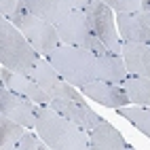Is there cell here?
<instances>
[{
  "instance_id": "cell-1",
  "label": "cell",
  "mask_w": 150,
  "mask_h": 150,
  "mask_svg": "<svg viewBox=\"0 0 150 150\" xmlns=\"http://www.w3.org/2000/svg\"><path fill=\"white\" fill-rule=\"evenodd\" d=\"M34 129L45 139L49 150H91L89 133L49 104H36Z\"/></svg>"
},
{
  "instance_id": "cell-2",
  "label": "cell",
  "mask_w": 150,
  "mask_h": 150,
  "mask_svg": "<svg viewBox=\"0 0 150 150\" xmlns=\"http://www.w3.org/2000/svg\"><path fill=\"white\" fill-rule=\"evenodd\" d=\"M40 57L42 55L30 45L11 19H0V66L19 74H30Z\"/></svg>"
},
{
  "instance_id": "cell-3",
  "label": "cell",
  "mask_w": 150,
  "mask_h": 150,
  "mask_svg": "<svg viewBox=\"0 0 150 150\" xmlns=\"http://www.w3.org/2000/svg\"><path fill=\"white\" fill-rule=\"evenodd\" d=\"M47 59L59 72V76L66 78L76 89H81L83 85L97 78V55L87 51V49L59 45L55 51H51V55Z\"/></svg>"
},
{
  "instance_id": "cell-4",
  "label": "cell",
  "mask_w": 150,
  "mask_h": 150,
  "mask_svg": "<svg viewBox=\"0 0 150 150\" xmlns=\"http://www.w3.org/2000/svg\"><path fill=\"white\" fill-rule=\"evenodd\" d=\"M6 19H11V21L21 30V34L28 38L30 45H32L42 57H49L51 51H55V49L62 45L55 25L51 21H47V19H42V17L25 11L23 6L19 8L15 15L6 17Z\"/></svg>"
},
{
  "instance_id": "cell-5",
  "label": "cell",
  "mask_w": 150,
  "mask_h": 150,
  "mask_svg": "<svg viewBox=\"0 0 150 150\" xmlns=\"http://www.w3.org/2000/svg\"><path fill=\"white\" fill-rule=\"evenodd\" d=\"M57 34H59V40L62 45H72V47H81V49H87L95 55H102V53H108L106 47L102 45V40L95 36V32L89 25L87 17H85V11L81 8H74L66 19H62L57 25Z\"/></svg>"
},
{
  "instance_id": "cell-6",
  "label": "cell",
  "mask_w": 150,
  "mask_h": 150,
  "mask_svg": "<svg viewBox=\"0 0 150 150\" xmlns=\"http://www.w3.org/2000/svg\"><path fill=\"white\" fill-rule=\"evenodd\" d=\"M85 17L91 30L95 32V36L102 40V45L106 47L108 53H114V55H121V49H123V40L118 36V30H116V19H114V11L110 8L104 0H95L85 8Z\"/></svg>"
},
{
  "instance_id": "cell-7",
  "label": "cell",
  "mask_w": 150,
  "mask_h": 150,
  "mask_svg": "<svg viewBox=\"0 0 150 150\" xmlns=\"http://www.w3.org/2000/svg\"><path fill=\"white\" fill-rule=\"evenodd\" d=\"M30 76L42 87V91L51 99H83L81 89H76L74 85H70L66 78L59 76V72L51 66L47 57H40L34 70L30 72Z\"/></svg>"
},
{
  "instance_id": "cell-8",
  "label": "cell",
  "mask_w": 150,
  "mask_h": 150,
  "mask_svg": "<svg viewBox=\"0 0 150 150\" xmlns=\"http://www.w3.org/2000/svg\"><path fill=\"white\" fill-rule=\"evenodd\" d=\"M0 116L23 125L25 129H34L36 123V104L32 99L15 93L8 87H0Z\"/></svg>"
},
{
  "instance_id": "cell-9",
  "label": "cell",
  "mask_w": 150,
  "mask_h": 150,
  "mask_svg": "<svg viewBox=\"0 0 150 150\" xmlns=\"http://www.w3.org/2000/svg\"><path fill=\"white\" fill-rule=\"evenodd\" d=\"M81 93L85 97H89L91 102H97L99 106L104 108H121V106H129L131 102H129V95L125 93L123 85H114V83H108V81H99V78H95V81L87 83L81 87Z\"/></svg>"
},
{
  "instance_id": "cell-10",
  "label": "cell",
  "mask_w": 150,
  "mask_h": 150,
  "mask_svg": "<svg viewBox=\"0 0 150 150\" xmlns=\"http://www.w3.org/2000/svg\"><path fill=\"white\" fill-rule=\"evenodd\" d=\"M114 19H116V30L121 40L150 45V13L148 11L116 13Z\"/></svg>"
},
{
  "instance_id": "cell-11",
  "label": "cell",
  "mask_w": 150,
  "mask_h": 150,
  "mask_svg": "<svg viewBox=\"0 0 150 150\" xmlns=\"http://www.w3.org/2000/svg\"><path fill=\"white\" fill-rule=\"evenodd\" d=\"M51 108H55L59 114H64L66 118H70L72 123H76L78 127H83L85 131L93 129L95 125H99L104 121L95 110L89 108V104L85 99H51Z\"/></svg>"
},
{
  "instance_id": "cell-12",
  "label": "cell",
  "mask_w": 150,
  "mask_h": 150,
  "mask_svg": "<svg viewBox=\"0 0 150 150\" xmlns=\"http://www.w3.org/2000/svg\"><path fill=\"white\" fill-rule=\"evenodd\" d=\"M0 81H2V87L13 89L15 93L32 99L34 104H51V97L42 91V87L30 74H19V72H13V70L2 66L0 68Z\"/></svg>"
},
{
  "instance_id": "cell-13",
  "label": "cell",
  "mask_w": 150,
  "mask_h": 150,
  "mask_svg": "<svg viewBox=\"0 0 150 150\" xmlns=\"http://www.w3.org/2000/svg\"><path fill=\"white\" fill-rule=\"evenodd\" d=\"M89 148L91 150H129L131 146L121 135V131L110 125L108 121H102L93 129H89Z\"/></svg>"
},
{
  "instance_id": "cell-14",
  "label": "cell",
  "mask_w": 150,
  "mask_h": 150,
  "mask_svg": "<svg viewBox=\"0 0 150 150\" xmlns=\"http://www.w3.org/2000/svg\"><path fill=\"white\" fill-rule=\"evenodd\" d=\"M21 6L25 11L51 21L53 25H57L74 11V4L70 0H21Z\"/></svg>"
},
{
  "instance_id": "cell-15",
  "label": "cell",
  "mask_w": 150,
  "mask_h": 150,
  "mask_svg": "<svg viewBox=\"0 0 150 150\" xmlns=\"http://www.w3.org/2000/svg\"><path fill=\"white\" fill-rule=\"evenodd\" d=\"M121 55L125 59V66H127V72L129 74L150 78V45L123 40Z\"/></svg>"
},
{
  "instance_id": "cell-16",
  "label": "cell",
  "mask_w": 150,
  "mask_h": 150,
  "mask_svg": "<svg viewBox=\"0 0 150 150\" xmlns=\"http://www.w3.org/2000/svg\"><path fill=\"white\" fill-rule=\"evenodd\" d=\"M127 66L123 55H114V53H102L97 55V78L99 81H108L114 85H123L127 78Z\"/></svg>"
},
{
  "instance_id": "cell-17",
  "label": "cell",
  "mask_w": 150,
  "mask_h": 150,
  "mask_svg": "<svg viewBox=\"0 0 150 150\" xmlns=\"http://www.w3.org/2000/svg\"><path fill=\"white\" fill-rule=\"evenodd\" d=\"M123 89L129 95V102L131 104L150 108V78L127 74V78L123 81Z\"/></svg>"
},
{
  "instance_id": "cell-18",
  "label": "cell",
  "mask_w": 150,
  "mask_h": 150,
  "mask_svg": "<svg viewBox=\"0 0 150 150\" xmlns=\"http://www.w3.org/2000/svg\"><path fill=\"white\" fill-rule=\"evenodd\" d=\"M25 133V127L6 116H0V148L2 150H17L19 142Z\"/></svg>"
},
{
  "instance_id": "cell-19",
  "label": "cell",
  "mask_w": 150,
  "mask_h": 150,
  "mask_svg": "<svg viewBox=\"0 0 150 150\" xmlns=\"http://www.w3.org/2000/svg\"><path fill=\"white\" fill-rule=\"evenodd\" d=\"M116 112L121 114L125 121H129L135 129H139L144 135L150 137V108L146 106H135V104H129V106H121L116 108Z\"/></svg>"
},
{
  "instance_id": "cell-20",
  "label": "cell",
  "mask_w": 150,
  "mask_h": 150,
  "mask_svg": "<svg viewBox=\"0 0 150 150\" xmlns=\"http://www.w3.org/2000/svg\"><path fill=\"white\" fill-rule=\"evenodd\" d=\"M17 150H49V146L45 144V139L36 133V129L34 131L28 129V131L23 133V137H21V142H19Z\"/></svg>"
},
{
  "instance_id": "cell-21",
  "label": "cell",
  "mask_w": 150,
  "mask_h": 150,
  "mask_svg": "<svg viewBox=\"0 0 150 150\" xmlns=\"http://www.w3.org/2000/svg\"><path fill=\"white\" fill-rule=\"evenodd\" d=\"M116 13H135L142 8V0H104Z\"/></svg>"
},
{
  "instance_id": "cell-22",
  "label": "cell",
  "mask_w": 150,
  "mask_h": 150,
  "mask_svg": "<svg viewBox=\"0 0 150 150\" xmlns=\"http://www.w3.org/2000/svg\"><path fill=\"white\" fill-rule=\"evenodd\" d=\"M21 8V0H0V15L11 17Z\"/></svg>"
},
{
  "instance_id": "cell-23",
  "label": "cell",
  "mask_w": 150,
  "mask_h": 150,
  "mask_svg": "<svg viewBox=\"0 0 150 150\" xmlns=\"http://www.w3.org/2000/svg\"><path fill=\"white\" fill-rule=\"evenodd\" d=\"M70 2L74 4V8H81V11H85V8L91 4V2H95V0H70Z\"/></svg>"
},
{
  "instance_id": "cell-24",
  "label": "cell",
  "mask_w": 150,
  "mask_h": 150,
  "mask_svg": "<svg viewBox=\"0 0 150 150\" xmlns=\"http://www.w3.org/2000/svg\"><path fill=\"white\" fill-rule=\"evenodd\" d=\"M139 11H148L150 13V0H142V8Z\"/></svg>"
}]
</instances>
